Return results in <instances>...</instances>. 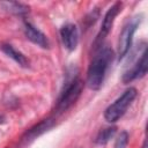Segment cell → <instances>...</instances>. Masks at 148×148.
I'll list each match as a JSON object with an SVG mask.
<instances>
[{"label":"cell","mask_w":148,"mask_h":148,"mask_svg":"<svg viewBox=\"0 0 148 148\" xmlns=\"http://www.w3.org/2000/svg\"><path fill=\"white\" fill-rule=\"evenodd\" d=\"M136 89L133 87H130L126 89L112 104H110L105 111H104V118L109 123H116L119 120L124 113L126 112L127 108L132 104L134 98L136 97Z\"/></svg>","instance_id":"3957f363"},{"label":"cell","mask_w":148,"mask_h":148,"mask_svg":"<svg viewBox=\"0 0 148 148\" xmlns=\"http://www.w3.org/2000/svg\"><path fill=\"white\" fill-rule=\"evenodd\" d=\"M82 88H83V83L79 79L77 74H75V75L69 74V76H67V79L64 83V87L60 91V95L58 97L57 105H56V112L62 113V112L67 111L72 105H74V103L79 99V97L82 92Z\"/></svg>","instance_id":"7a4b0ae2"},{"label":"cell","mask_w":148,"mask_h":148,"mask_svg":"<svg viewBox=\"0 0 148 148\" xmlns=\"http://www.w3.org/2000/svg\"><path fill=\"white\" fill-rule=\"evenodd\" d=\"M147 68H148V62H147V50H146L141 53L140 58L136 60L133 67L128 69L127 72H125V74L123 75V82L128 83L135 79L145 76L147 73Z\"/></svg>","instance_id":"8992f818"},{"label":"cell","mask_w":148,"mask_h":148,"mask_svg":"<svg viewBox=\"0 0 148 148\" xmlns=\"http://www.w3.org/2000/svg\"><path fill=\"white\" fill-rule=\"evenodd\" d=\"M113 58V52L109 47L101 49L91 60L87 71V86L92 90H98L105 79L106 72Z\"/></svg>","instance_id":"6da1fadb"},{"label":"cell","mask_w":148,"mask_h":148,"mask_svg":"<svg viewBox=\"0 0 148 148\" xmlns=\"http://www.w3.org/2000/svg\"><path fill=\"white\" fill-rule=\"evenodd\" d=\"M141 148H147V141H143V145H142Z\"/></svg>","instance_id":"5bb4252c"},{"label":"cell","mask_w":148,"mask_h":148,"mask_svg":"<svg viewBox=\"0 0 148 148\" xmlns=\"http://www.w3.org/2000/svg\"><path fill=\"white\" fill-rule=\"evenodd\" d=\"M140 22H141V18L139 16H136L133 20L128 21L124 25V28L119 35V40H118V57H119V59H123L127 54V52L131 47V44H132L133 35H134L138 25L140 24Z\"/></svg>","instance_id":"277c9868"},{"label":"cell","mask_w":148,"mask_h":148,"mask_svg":"<svg viewBox=\"0 0 148 148\" xmlns=\"http://www.w3.org/2000/svg\"><path fill=\"white\" fill-rule=\"evenodd\" d=\"M24 32H25L27 38L30 42H32L34 44L38 45L39 47H42V49L50 47V42H49V38L46 37V35L43 34L39 29H37L31 23H29V22L24 23Z\"/></svg>","instance_id":"ba28073f"},{"label":"cell","mask_w":148,"mask_h":148,"mask_svg":"<svg viewBox=\"0 0 148 148\" xmlns=\"http://www.w3.org/2000/svg\"><path fill=\"white\" fill-rule=\"evenodd\" d=\"M1 6L7 10V12H10L13 14H16V15H23V14H27L29 12V7L21 3V2H15V1H10V2H2Z\"/></svg>","instance_id":"7c38bea8"},{"label":"cell","mask_w":148,"mask_h":148,"mask_svg":"<svg viewBox=\"0 0 148 148\" xmlns=\"http://www.w3.org/2000/svg\"><path fill=\"white\" fill-rule=\"evenodd\" d=\"M60 37L62 44L68 51H74L79 44V31L75 24L67 23L60 29Z\"/></svg>","instance_id":"52a82bcc"},{"label":"cell","mask_w":148,"mask_h":148,"mask_svg":"<svg viewBox=\"0 0 148 148\" xmlns=\"http://www.w3.org/2000/svg\"><path fill=\"white\" fill-rule=\"evenodd\" d=\"M116 132H117L116 126L105 127V128L101 130V131L97 133L96 139H95V142H96L97 145H101V146H102V145H106V143L110 141V139H112V138L114 136Z\"/></svg>","instance_id":"8fae6325"},{"label":"cell","mask_w":148,"mask_h":148,"mask_svg":"<svg viewBox=\"0 0 148 148\" xmlns=\"http://www.w3.org/2000/svg\"><path fill=\"white\" fill-rule=\"evenodd\" d=\"M53 126V121L52 119H44L40 123H38L37 125H35L34 127H31L27 133H25V138L27 140H34L37 136H39L40 134H43L44 132H46L47 130H50Z\"/></svg>","instance_id":"30bf717a"},{"label":"cell","mask_w":148,"mask_h":148,"mask_svg":"<svg viewBox=\"0 0 148 148\" xmlns=\"http://www.w3.org/2000/svg\"><path fill=\"white\" fill-rule=\"evenodd\" d=\"M127 143H128V133L126 131H123L117 136L113 148H126Z\"/></svg>","instance_id":"4fadbf2b"},{"label":"cell","mask_w":148,"mask_h":148,"mask_svg":"<svg viewBox=\"0 0 148 148\" xmlns=\"http://www.w3.org/2000/svg\"><path fill=\"white\" fill-rule=\"evenodd\" d=\"M120 10H121V2H114L108 9V12L104 15V18H103V22H102L99 32H98V35H97V37L95 39V45L102 44L103 39L109 35V32L111 31L112 25L114 23V20L117 17V15L120 13Z\"/></svg>","instance_id":"5b68a950"},{"label":"cell","mask_w":148,"mask_h":148,"mask_svg":"<svg viewBox=\"0 0 148 148\" xmlns=\"http://www.w3.org/2000/svg\"><path fill=\"white\" fill-rule=\"evenodd\" d=\"M0 47H1V50H2V52L5 54H7L9 58H12L21 67H24V68L29 67V60L27 59V57L22 52L17 51L13 45H10V44H2Z\"/></svg>","instance_id":"9c48e42d"}]
</instances>
